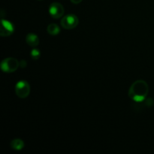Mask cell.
<instances>
[{
  "instance_id": "obj_1",
  "label": "cell",
  "mask_w": 154,
  "mask_h": 154,
  "mask_svg": "<svg viewBox=\"0 0 154 154\" xmlns=\"http://www.w3.org/2000/svg\"><path fill=\"white\" fill-rule=\"evenodd\" d=\"M148 91L149 87L147 82L142 80H138L131 85L129 90V96L134 102L141 103L146 100Z\"/></svg>"
},
{
  "instance_id": "obj_2",
  "label": "cell",
  "mask_w": 154,
  "mask_h": 154,
  "mask_svg": "<svg viewBox=\"0 0 154 154\" xmlns=\"http://www.w3.org/2000/svg\"><path fill=\"white\" fill-rule=\"evenodd\" d=\"M20 66V62L17 59L13 58V57H8L2 61L0 63V69L3 72L5 73H11V72H15Z\"/></svg>"
},
{
  "instance_id": "obj_3",
  "label": "cell",
  "mask_w": 154,
  "mask_h": 154,
  "mask_svg": "<svg viewBox=\"0 0 154 154\" xmlns=\"http://www.w3.org/2000/svg\"><path fill=\"white\" fill-rule=\"evenodd\" d=\"M15 93L20 99H25L30 93V86L26 81H20L15 86Z\"/></svg>"
},
{
  "instance_id": "obj_4",
  "label": "cell",
  "mask_w": 154,
  "mask_h": 154,
  "mask_svg": "<svg viewBox=\"0 0 154 154\" xmlns=\"http://www.w3.org/2000/svg\"><path fill=\"white\" fill-rule=\"evenodd\" d=\"M79 20L75 14H68L61 20V26L66 29H72L78 25Z\"/></svg>"
},
{
  "instance_id": "obj_5",
  "label": "cell",
  "mask_w": 154,
  "mask_h": 154,
  "mask_svg": "<svg viewBox=\"0 0 154 154\" xmlns=\"http://www.w3.org/2000/svg\"><path fill=\"white\" fill-rule=\"evenodd\" d=\"M14 32V26L11 21L2 19L0 22V35L8 37L11 35Z\"/></svg>"
},
{
  "instance_id": "obj_6",
  "label": "cell",
  "mask_w": 154,
  "mask_h": 154,
  "mask_svg": "<svg viewBox=\"0 0 154 154\" xmlns=\"http://www.w3.org/2000/svg\"><path fill=\"white\" fill-rule=\"evenodd\" d=\"M48 11H49L51 17L54 18V19H59L64 14V8L60 3L53 2L49 6Z\"/></svg>"
},
{
  "instance_id": "obj_7",
  "label": "cell",
  "mask_w": 154,
  "mask_h": 154,
  "mask_svg": "<svg viewBox=\"0 0 154 154\" xmlns=\"http://www.w3.org/2000/svg\"><path fill=\"white\" fill-rule=\"evenodd\" d=\"M26 42L29 45L30 47H35L38 46L39 44V38L35 33H29L26 37Z\"/></svg>"
},
{
  "instance_id": "obj_8",
  "label": "cell",
  "mask_w": 154,
  "mask_h": 154,
  "mask_svg": "<svg viewBox=\"0 0 154 154\" xmlns=\"http://www.w3.org/2000/svg\"><path fill=\"white\" fill-rule=\"evenodd\" d=\"M25 144H24L23 141L19 138L14 139L13 141H11V147L15 150H21L23 148Z\"/></svg>"
},
{
  "instance_id": "obj_9",
  "label": "cell",
  "mask_w": 154,
  "mask_h": 154,
  "mask_svg": "<svg viewBox=\"0 0 154 154\" xmlns=\"http://www.w3.org/2000/svg\"><path fill=\"white\" fill-rule=\"evenodd\" d=\"M47 31L51 35H57L60 32V28L57 24L51 23L47 28Z\"/></svg>"
},
{
  "instance_id": "obj_10",
  "label": "cell",
  "mask_w": 154,
  "mask_h": 154,
  "mask_svg": "<svg viewBox=\"0 0 154 154\" xmlns=\"http://www.w3.org/2000/svg\"><path fill=\"white\" fill-rule=\"evenodd\" d=\"M30 57H32V60H38L41 57V52L37 48H33L30 52Z\"/></svg>"
},
{
  "instance_id": "obj_11",
  "label": "cell",
  "mask_w": 154,
  "mask_h": 154,
  "mask_svg": "<svg viewBox=\"0 0 154 154\" xmlns=\"http://www.w3.org/2000/svg\"><path fill=\"white\" fill-rule=\"evenodd\" d=\"M20 66L21 68H25L26 66V62L25 60H21V61L20 62Z\"/></svg>"
},
{
  "instance_id": "obj_12",
  "label": "cell",
  "mask_w": 154,
  "mask_h": 154,
  "mask_svg": "<svg viewBox=\"0 0 154 154\" xmlns=\"http://www.w3.org/2000/svg\"><path fill=\"white\" fill-rule=\"evenodd\" d=\"M70 1L72 2V3H74V4H79V3L81 2L83 0H70Z\"/></svg>"
}]
</instances>
